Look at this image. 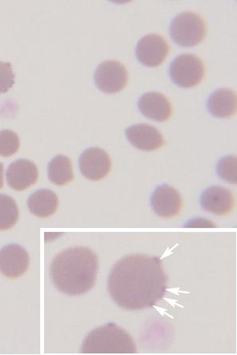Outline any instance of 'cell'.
I'll return each instance as SVG.
<instances>
[{
    "mask_svg": "<svg viewBox=\"0 0 237 355\" xmlns=\"http://www.w3.org/2000/svg\"><path fill=\"white\" fill-rule=\"evenodd\" d=\"M83 354H135L137 345L132 336L115 323L97 328L87 336Z\"/></svg>",
    "mask_w": 237,
    "mask_h": 355,
    "instance_id": "3957f363",
    "label": "cell"
},
{
    "mask_svg": "<svg viewBox=\"0 0 237 355\" xmlns=\"http://www.w3.org/2000/svg\"><path fill=\"white\" fill-rule=\"evenodd\" d=\"M125 135L132 146L142 151H155L165 144L160 131L147 123L131 125L125 130Z\"/></svg>",
    "mask_w": 237,
    "mask_h": 355,
    "instance_id": "8fae6325",
    "label": "cell"
},
{
    "mask_svg": "<svg viewBox=\"0 0 237 355\" xmlns=\"http://www.w3.org/2000/svg\"><path fill=\"white\" fill-rule=\"evenodd\" d=\"M3 164L0 162V189L3 187Z\"/></svg>",
    "mask_w": 237,
    "mask_h": 355,
    "instance_id": "603a6c76",
    "label": "cell"
},
{
    "mask_svg": "<svg viewBox=\"0 0 237 355\" xmlns=\"http://www.w3.org/2000/svg\"><path fill=\"white\" fill-rule=\"evenodd\" d=\"M19 217L15 200L7 194H0V231L12 228Z\"/></svg>",
    "mask_w": 237,
    "mask_h": 355,
    "instance_id": "ac0fdd59",
    "label": "cell"
},
{
    "mask_svg": "<svg viewBox=\"0 0 237 355\" xmlns=\"http://www.w3.org/2000/svg\"><path fill=\"white\" fill-rule=\"evenodd\" d=\"M173 42L182 47L189 48L204 41L207 26L199 14L184 11L172 20L170 28Z\"/></svg>",
    "mask_w": 237,
    "mask_h": 355,
    "instance_id": "277c9868",
    "label": "cell"
},
{
    "mask_svg": "<svg viewBox=\"0 0 237 355\" xmlns=\"http://www.w3.org/2000/svg\"><path fill=\"white\" fill-rule=\"evenodd\" d=\"M20 139L15 131L3 130L0 131V156L10 157L15 155L20 148Z\"/></svg>",
    "mask_w": 237,
    "mask_h": 355,
    "instance_id": "d6986e66",
    "label": "cell"
},
{
    "mask_svg": "<svg viewBox=\"0 0 237 355\" xmlns=\"http://www.w3.org/2000/svg\"><path fill=\"white\" fill-rule=\"evenodd\" d=\"M202 208L217 216L228 215L234 208L235 199L229 189L221 186L207 188L200 198Z\"/></svg>",
    "mask_w": 237,
    "mask_h": 355,
    "instance_id": "4fadbf2b",
    "label": "cell"
},
{
    "mask_svg": "<svg viewBox=\"0 0 237 355\" xmlns=\"http://www.w3.org/2000/svg\"><path fill=\"white\" fill-rule=\"evenodd\" d=\"M49 180L57 186H64L73 181L74 175L71 159L64 155H58L48 166Z\"/></svg>",
    "mask_w": 237,
    "mask_h": 355,
    "instance_id": "e0dca14e",
    "label": "cell"
},
{
    "mask_svg": "<svg viewBox=\"0 0 237 355\" xmlns=\"http://www.w3.org/2000/svg\"><path fill=\"white\" fill-rule=\"evenodd\" d=\"M57 194L49 189H40L28 199V208L34 216L46 218L55 214L59 208Z\"/></svg>",
    "mask_w": 237,
    "mask_h": 355,
    "instance_id": "2e32d148",
    "label": "cell"
},
{
    "mask_svg": "<svg viewBox=\"0 0 237 355\" xmlns=\"http://www.w3.org/2000/svg\"><path fill=\"white\" fill-rule=\"evenodd\" d=\"M168 277L158 257L131 254L114 266L108 277L113 301L126 311L152 308L164 299Z\"/></svg>",
    "mask_w": 237,
    "mask_h": 355,
    "instance_id": "6da1fadb",
    "label": "cell"
},
{
    "mask_svg": "<svg viewBox=\"0 0 237 355\" xmlns=\"http://www.w3.org/2000/svg\"><path fill=\"white\" fill-rule=\"evenodd\" d=\"M208 111L213 116L227 119L236 112V92L229 89H219L212 93L207 101Z\"/></svg>",
    "mask_w": 237,
    "mask_h": 355,
    "instance_id": "9a60e30c",
    "label": "cell"
},
{
    "mask_svg": "<svg viewBox=\"0 0 237 355\" xmlns=\"http://www.w3.org/2000/svg\"><path fill=\"white\" fill-rule=\"evenodd\" d=\"M128 71L116 60L101 62L95 71V83L98 89L108 94L119 93L128 83Z\"/></svg>",
    "mask_w": 237,
    "mask_h": 355,
    "instance_id": "8992f818",
    "label": "cell"
},
{
    "mask_svg": "<svg viewBox=\"0 0 237 355\" xmlns=\"http://www.w3.org/2000/svg\"><path fill=\"white\" fill-rule=\"evenodd\" d=\"M138 107L143 116L159 123L167 121L173 113L170 101L158 92L143 94L138 101Z\"/></svg>",
    "mask_w": 237,
    "mask_h": 355,
    "instance_id": "5bb4252c",
    "label": "cell"
},
{
    "mask_svg": "<svg viewBox=\"0 0 237 355\" xmlns=\"http://www.w3.org/2000/svg\"><path fill=\"white\" fill-rule=\"evenodd\" d=\"M6 177L11 189L23 191L37 182L39 171L37 165L30 160L20 159L9 165Z\"/></svg>",
    "mask_w": 237,
    "mask_h": 355,
    "instance_id": "7c38bea8",
    "label": "cell"
},
{
    "mask_svg": "<svg viewBox=\"0 0 237 355\" xmlns=\"http://www.w3.org/2000/svg\"><path fill=\"white\" fill-rule=\"evenodd\" d=\"M79 168L86 179L100 181L111 171L112 159L100 148H87L79 158Z\"/></svg>",
    "mask_w": 237,
    "mask_h": 355,
    "instance_id": "ba28073f",
    "label": "cell"
},
{
    "mask_svg": "<svg viewBox=\"0 0 237 355\" xmlns=\"http://www.w3.org/2000/svg\"><path fill=\"white\" fill-rule=\"evenodd\" d=\"M186 228H213L217 226L212 221L204 218H195L184 225Z\"/></svg>",
    "mask_w": 237,
    "mask_h": 355,
    "instance_id": "7402d4cb",
    "label": "cell"
},
{
    "mask_svg": "<svg viewBox=\"0 0 237 355\" xmlns=\"http://www.w3.org/2000/svg\"><path fill=\"white\" fill-rule=\"evenodd\" d=\"M30 257L21 245L10 243L0 250V272L10 279L19 278L30 266Z\"/></svg>",
    "mask_w": 237,
    "mask_h": 355,
    "instance_id": "9c48e42d",
    "label": "cell"
},
{
    "mask_svg": "<svg viewBox=\"0 0 237 355\" xmlns=\"http://www.w3.org/2000/svg\"><path fill=\"white\" fill-rule=\"evenodd\" d=\"M205 65L199 56L182 54L176 57L170 67L172 82L179 87L188 89L196 87L203 81Z\"/></svg>",
    "mask_w": 237,
    "mask_h": 355,
    "instance_id": "5b68a950",
    "label": "cell"
},
{
    "mask_svg": "<svg viewBox=\"0 0 237 355\" xmlns=\"http://www.w3.org/2000/svg\"><path fill=\"white\" fill-rule=\"evenodd\" d=\"M98 269L99 259L94 250L74 246L55 256L51 262L50 276L62 293L82 295L94 287Z\"/></svg>",
    "mask_w": 237,
    "mask_h": 355,
    "instance_id": "7a4b0ae2",
    "label": "cell"
},
{
    "mask_svg": "<svg viewBox=\"0 0 237 355\" xmlns=\"http://www.w3.org/2000/svg\"><path fill=\"white\" fill-rule=\"evenodd\" d=\"M217 173L225 182L236 184L237 159L235 156H227L219 160L217 165Z\"/></svg>",
    "mask_w": 237,
    "mask_h": 355,
    "instance_id": "ffe728a7",
    "label": "cell"
},
{
    "mask_svg": "<svg viewBox=\"0 0 237 355\" xmlns=\"http://www.w3.org/2000/svg\"><path fill=\"white\" fill-rule=\"evenodd\" d=\"M151 205L156 215L163 218H171L181 213L182 198L175 188L164 184L155 189Z\"/></svg>",
    "mask_w": 237,
    "mask_h": 355,
    "instance_id": "30bf717a",
    "label": "cell"
},
{
    "mask_svg": "<svg viewBox=\"0 0 237 355\" xmlns=\"http://www.w3.org/2000/svg\"><path fill=\"white\" fill-rule=\"evenodd\" d=\"M15 76L10 62L0 61V94H6L13 87Z\"/></svg>",
    "mask_w": 237,
    "mask_h": 355,
    "instance_id": "44dd1931",
    "label": "cell"
},
{
    "mask_svg": "<svg viewBox=\"0 0 237 355\" xmlns=\"http://www.w3.org/2000/svg\"><path fill=\"white\" fill-rule=\"evenodd\" d=\"M170 53L166 40L159 34H148L137 43L136 56L139 62L148 67H156L165 61Z\"/></svg>",
    "mask_w": 237,
    "mask_h": 355,
    "instance_id": "52a82bcc",
    "label": "cell"
}]
</instances>
